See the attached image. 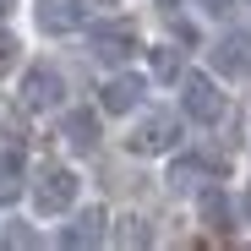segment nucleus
<instances>
[{"label": "nucleus", "instance_id": "obj_1", "mask_svg": "<svg viewBox=\"0 0 251 251\" xmlns=\"http://www.w3.org/2000/svg\"><path fill=\"white\" fill-rule=\"evenodd\" d=\"M82 202V175L76 164H38L27 180V213L33 219H66Z\"/></svg>", "mask_w": 251, "mask_h": 251}, {"label": "nucleus", "instance_id": "obj_2", "mask_svg": "<svg viewBox=\"0 0 251 251\" xmlns=\"http://www.w3.org/2000/svg\"><path fill=\"white\" fill-rule=\"evenodd\" d=\"M186 142V115L180 109H137L131 115V131H126V153L131 158H170Z\"/></svg>", "mask_w": 251, "mask_h": 251}, {"label": "nucleus", "instance_id": "obj_3", "mask_svg": "<svg viewBox=\"0 0 251 251\" xmlns=\"http://www.w3.org/2000/svg\"><path fill=\"white\" fill-rule=\"evenodd\" d=\"M175 88H180V115H186L191 126H202V131L224 126V115H229V88H224L219 71H186Z\"/></svg>", "mask_w": 251, "mask_h": 251}, {"label": "nucleus", "instance_id": "obj_4", "mask_svg": "<svg viewBox=\"0 0 251 251\" xmlns=\"http://www.w3.org/2000/svg\"><path fill=\"white\" fill-rule=\"evenodd\" d=\"M66 71L55 66V60H22V71H17V99H22V109L27 115H60L66 109Z\"/></svg>", "mask_w": 251, "mask_h": 251}, {"label": "nucleus", "instance_id": "obj_5", "mask_svg": "<svg viewBox=\"0 0 251 251\" xmlns=\"http://www.w3.org/2000/svg\"><path fill=\"white\" fill-rule=\"evenodd\" d=\"M88 55L99 66H126L131 55H142V33L131 17H99L88 22Z\"/></svg>", "mask_w": 251, "mask_h": 251}, {"label": "nucleus", "instance_id": "obj_6", "mask_svg": "<svg viewBox=\"0 0 251 251\" xmlns=\"http://www.w3.org/2000/svg\"><path fill=\"white\" fill-rule=\"evenodd\" d=\"M148 88H153V82H148L142 71H126V66H115V71L104 76V88H99V115L131 120V115L148 104Z\"/></svg>", "mask_w": 251, "mask_h": 251}, {"label": "nucleus", "instance_id": "obj_7", "mask_svg": "<svg viewBox=\"0 0 251 251\" xmlns=\"http://www.w3.org/2000/svg\"><path fill=\"white\" fill-rule=\"evenodd\" d=\"M197 224L207 229V235H219V240H229L246 219H240V197L229 191V186H219V180H207L202 191H197Z\"/></svg>", "mask_w": 251, "mask_h": 251}, {"label": "nucleus", "instance_id": "obj_8", "mask_svg": "<svg viewBox=\"0 0 251 251\" xmlns=\"http://www.w3.org/2000/svg\"><path fill=\"white\" fill-rule=\"evenodd\" d=\"M104 6L109 0H44L38 6V27L44 33H88V22H99L104 17Z\"/></svg>", "mask_w": 251, "mask_h": 251}, {"label": "nucleus", "instance_id": "obj_9", "mask_svg": "<svg viewBox=\"0 0 251 251\" xmlns=\"http://www.w3.org/2000/svg\"><path fill=\"white\" fill-rule=\"evenodd\" d=\"M207 71H219L224 82H246V76H251V33H246V27L219 33L213 50H207Z\"/></svg>", "mask_w": 251, "mask_h": 251}, {"label": "nucleus", "instance_id": "obj_10", "mask_svg": "<svg viewBox=\"0 0 251 251\" xmlns=\"http://www.w3.org/2000/svg\"><path fill=\"white\" fill-rule=\"evenodd\" d=\"M99 104H71V109H60V142H66V153H76V158H88V153H99Z\"/></svg>", "mask_w": 251, "mask_h": 251}, {"label": "nucleus", "instance_id": "obj_11", "mask_svg": "<svg viewBox=\"0 0 251 251\" xmlns=\"http://www.w3.org/2000/svg\"><path fill=\"white\" fill-rule=\"evenodd\" d=\"M164 180H170V191H202L207 180H224V170H219V158H207V153H180L175 148Z\"/></svg>", "mask_w": 251, "mask_h": 251}, {"label": "nucleus", "instance_id": "obj_12", "mask_svg": "<svg viewBox=\"0 0 251 251\" xmlns=\"http://www.w3.org/2000/svg\"><path fill=\"white\" fill-rule=\"evenodd\" d=\"M55 240H60V246H76V251H82V246H104V240H109V213L93 207V202H88V207L76 202L71 213H66V229H60Z\"/></svg>", "mask_w": 251, "mask_h": 251}, {"label": "nucleus", "instance_id": "obj_13", "mask_svg": "<svg viewBox=\"0 0 251 251\" xmlns=\"http://www.w3.org/2000/svg\"><path fill=\"white\" fill-rule=\"evenodd\" d=\"M142 55H148V82H158V88H175L186 76V50L175 38H153V44H142Z\"/></svg>", "mask_w": 251, "mask_h": 251}, {"label": "nucleus", "instance_id": "obj_14", "mask_svg": "<svg viewBox=\"0 0 251 251\" xmlns=\"http://www.w3.org/2000/svg\"><path fill=\"white\" fill-rule=\"evenodd\" d=\"M22 175H27V142L17 131H0V197H11Z\"/></svg>", "mask_w": 251, "mask_h": 251}, {"label": "nucleus", "instance_id": "obj_15", "mask_svg": "<svg viewBox=\"0 0 251 251\" xmlns=\"http://www.w3.org/2000/svg\"><path fill=\"white\" fill-rule=\"evenodd\" d=\"M109 240L115 246H153L158 235H153V224L142 213H120V219H109Z\"/></svg>", "mask_w": 251, "mask_h": 251}, {"label": "nucleus", "instance_id": "obj_16", "mask_svg": "<svg viewBox=\"0 0 251 251\" xmlns=\"http://www.w3.org/2000/svg\"><path fill=\"white\" fill-rule=\"evenodd\" d=\"M22 71V38L11 22H0V76H17Z\"/></svg>", "mask_w": 251, "mask_h": 251}, {"label": "nucleus", "instance_id": "obj_17", "mask_svg": "<svg viewBox=\"0 0 251 251\" xmlns=\"http://www.w3.org/2000/svg\"><path fill=\"white\" fill-rule=\"evenodd\" d=\"M0 246H38L33 219H6V224H0Z\"/></svg>", "mask_w": 251, "mask_h": 251}, {"label": "nucleus", "instance_id": "obj_18", "mask_svg": "<svg viewBox=\"0 0 251 251\" xmlns=\"http://www.w3.org/2000/svg\"><path fill=\"white\" fill-rule=\"evenodd\" d=\"M235 6H246V0H197V11H207V17H229Z\"/></svg>", "mask_w": 251, "mask_h": 251}, {"label": "nucleus", "instance_id": "obj_19", "mask_svg": "<svg viewBox=\"0 0 251 251\" xmlns=\"http://www.w3.org/2000/svg\"><path fill=\"white\" fill-rule=\"evenodd\" d=\"M17 6H22V0H0V22H11V17H17Z\"/></svg>", "mask_w": 251, "mask_h": 251}, {"label": "nucleus", "instance_id": "obj_20", "mask_svg": "<svg viewBox=\"0 0 251 251\" xmlns=\"http://www.w3.org/2000/svg\"><path fill=\"white\" fill-rule=\"evenodd\" d=\"M240 219L251 224V186H246V197H240Z\"/></svg>", "mask_w": 251, "mask_h": 251}, {"label": "nucleus", "instance_id": "obj_21", "mask_svg": "<svg viewBox=\"0 0 251 251\" xmlns=\"http://www.w3.org/2000/svg\"><path fill=\"white\" fill-rule=\"evenodd\" d=\"M158 6H164V11H180V6H186V0H158Z\"/></svg>", "mask_w": 251, "mask_h": 251}]
</instances>
